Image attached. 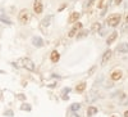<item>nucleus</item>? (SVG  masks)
Masks as SVG:
<instances>
[{"mask_svg":"<svg viewBox=\"0 0 128 117\" xmlns=\"http://www.w3.org/2000/svg\"><path fill=\"white\" fill-rule=\"evenodd\" d=\"M16 66H17V67H24L26 70H28V71H31V72H34V71L36 70L35 62L32 61V59H30V58H20V59L18 61V63H16Z\"/></svg>","mask_w":128,"mask_h":117,"instance_id":"f257e3e1","label":"nucleus"},{"mask_svg":"<svg viewBox=\"0 0 128 117\" xmlns=\"http://www.w3.org/2000/svg\"><path fill=\"white\" fill-rule=\"evenodd\" d=\"M122 21V14L119 13H114V14H110L108 18H106V25L110 26V27H116Z\"/></svg>","mask_w":128,"mask_h":117,"instance_id":"f03ea898","label":"nucleus"},{"mask_svg":"<svg viewBox=\"0 0 128 117\" xmlns=\"http://www.w3.org/2000/svg\"><path fill=\"white\" fill-rule=\"evenodd\" d=\"M30 17H31V16H30V12H28V10H27V9H22V10L19 12L18 21H19V22L22 23V25H26V23H28Z\"/></svg>","mask_w":128,"mask_h":117,"instance_id":"7ed1b4c3","label":"nucleus"},{"mask_svg":"<svg viewBox=\"0 0 128 117\" xmlns=\"http://www.w3.org/2000/svg\"><path fill=\"white\" fill-rule=\"evenodd\" d=\"M81 28H82V23H81V22H76V25H74V26L72 27V30L68 32V37H74Z\"/></svg>","mask_w":128,"mask_h":117,"instance_id":"20e7f679","label":"nucleus"},{"mask_svg":"<svg viewBox=\"0 0 128 117\" xmlns=\"http://www.w3.org/2000/svg\"><path fill=\"white\" fill-rule=\"evenodd\" d=\"M34 10L36 14H41L42 10H44V5H42V2L41 0H35L34 3Z\"/></svg>","mask_w":128,"mask_h":117,"instance_id":"39448f33","label":"nucleus"},{"mask_svg":"<svg viewBox=\"0 0 128 117\" xmlns=\"http://www.w3.org/2000/svg\"><path fill=\"white\" fill-rule=\"evenodd\" d=\"M110 77H112L113 81H118V80H120V79L123 77V72H122L120 70H114V71L112 72Z\"/></svg>","mask_w":128,"mask_h":117,"instance_id":"423d86ee","label":"nucleus"},{"mask_svg":"<svg viewBox=\"0 0 128 117\" xmlns=\"http://www.w3.org/2000/svg\"><path fill=\"white\" fill-rule=\"evenodd\" d=\"M32 44H34L36 48H41V46H44V40H42L40 36H34L32 37Z\"/></svg>","mask_w":128,"mask_h":117,"instance_id":"0eeeda50","label":"nucleus"},{"mask_svg":"<svg viewBox=\"0 0 128 117\" xmlns=\"http://www.w3.org/2000/svg\"><path fill=\"white\" fill-rule=\"evenodd\" d=\"M80 17H81V14H80L78 12H73V13L69 16V18H68V22H69V23H76L77 21L80 19Z\"/></svg>","mask_w":128,"mask_h":117,"instance_id":"6e6552de","label":"nucleus"},{"mask_svg":"<svg viewBox=\"0 0 128 117\" xmlns=\"http://www.w3.org/2000/svg\"><path fill=\"white\" fill-rule=\"evenodd\" d=\"M116 37H118V32H116V31H113V32L108 36V39H106V44H108V45L113 44V42L116 40Z\"/></svg>","mask_w":128,"mask_h":117,"instance_id":"1a4fd4ad","label":"nucleus"},{"mask_svg":"<svg viewBox=\"0 0 128 117\" xmlns=\"http://www.w3.org/2000/svg\"><path fill=\"white\" fill-rule=\"evenodd\" d=\"M116 51H119V53H128V42H120V44L116 46Z\"/></svg>","mask_w":128,"mask_h":117,"instance_id":"9d476101","label":"nucleus"},{"mask_svg":"<svg viewBox=\"0 0 128 117\" xmlns=\"http://www.w3.org/2000/svg\"><path fill=\"white\" fill-rule=\"evenodd\" d=\"M50 59H51V62H52V63L59 62V59H60V54H59V51H56V50L51 51V54H50Z\"/></svg>","mask_w":128,"mask_h":117,"instance_id":"9b49d317","label":"nucleus"},{"mask_svg":"<svg viewBox=\"0 0 128 117\" xmlns=\"http://www.w3.org/2000/svg\"><path fill=\"white\" fill-rule=\"evenodd\" d=\"M112 55H113V50H110V49H108L104 53V55H102V63H104V65L112 58Z\"/></svg>","mask_w":128,"mask_h":117,"instance_id":"f8f14e48","label":"nucleus"},{"mask_svg":"<svg viewBox=\"0 0 128 117\" xmlns=\"http://www.w3.org/2000/svg\"><path fill=\"white\" fill-rule=\"evenodd\" d=\"M86 88H87V84L82 81V82H80L77 86H76V91L77 93H83L84 90H86Z\"/></svg>","mask_w":128,"mask_h":117,"instance_id":"ddd939ff","label":"nucleus"},{"mask_svg":"<svg viewBox=\"0 0 128 117\" xmlns=\"http://www.w3.org/2000/svg\"><path fill=\"white\" fill-rule=\"evenodd\" d=\"M52 19V16H48V17H45L44 19H42V22H41V28H45V26L48 27L49 25H50V21Z\"/></svg>","mask_w":128,"mask_h":117,"instance_id":"4468645a","label":"nucleus"},{"mask_svg":"<svg viewBox=\"0 0 128 117\" xmlns=\"http://www.w3.org/2000/svg\"><path fill=\"white\" fill-rule=\"evenodd\" d=\"M87 35H88L87 30H81V31H78V34L76 35V37H77V40H82L83 37H86Z\"/></svg>","mask_w":128,"mask_h":117,"instance_id":"2eb2a0df","label":"nucleus"},{"mask_svg":"<svg viewBox=\"0 0 128 117\" xmlns=\"http://www.w3.org/2000/svg\"><path fill=\"white\" fill-rule=\"evenodd\" d=\"M98 113V108L96 107H94V105H91V107H88L87 108V114L91 117V116H94V114H96Z\"/></svg>","mask_w":128,"mask_h":117,"instance_id":"dca6fc26","label":"nucleus"},{"mask_svg":"<svg viewBox=\"0 0 128 117\" xmlns=\"http://www.w3.org/2000/svg\"><path fill=\"white\" fill-rule=\"evenodd\" d=\"M101 30V23L100 22H95L91 27V31H94V32H98V31Z\"/></svg>","mask_w":128,"mask_h":117,"instance_id":"f3484780","label":"nucleus"},{"mask_svg":"<svg viewBox=\"0 0 128 117\" xmlns=\"http://www.w3.org/2000/svg\"><path fill=\"white\" fill-rule=\"evenodd\" d=\"M80 108H81V104H80V103H73V104L70 105V111H72V112H77Z\"/></svg>","mask_w":128,"mask_h":117,"instance_id":"a211bd4d","label":"nucleus"},{"mask_svg":"<svg viewBox=\"0 0 128 117\" xmlns=\"http://www.w3.org/2000/svg\"><path fill=\"white\" fill-rule=\"evenodd\" d=\"M120 104H122V105H126V104H128V95H126V94H122Z\"/></svg>","mask_w":128,"mask_h":117,"instance_id":"6ab92c4d","label":"nucleus"},{"mask_svg":"<svg viewBox=\"0 0 128 117\" xmlns=\"http://www.w3.org/2000/svg\"><path fill=\"white\" fill-rule=\"evenodd\" d=\"M20 109H22V111H27V112H30V111L32 109V107H31L30 104L24 103V104H22V105H20Z\"/></svg>","mask_w":128,"mask_h":117,"instance_id":"aec40b11","label":"nucleus"},{"mask_svg":"<svg viewBox=\"0 0 128 117\" xmlns=\"http://www.w3.org/2000/svg\"><path fill=\"white\" fill-rule=\"evenodd\" d=\"M106 3H108V0H99V3H98V8H99V9L105 8Z\"/></svg>","mask_w":128,"mask_h":117,"instance_id":"412c9836","label":"nucleus"},{"mask_svg":"<svg viewBox=\"0 0 128 117\" xmlns=\"http://www.w3.org/2000/svg\"><path fill=\"white\" fill-rule=\"evenodd\" d=\"M4 116H6V117H13L14 113H13V111H6V112L4 113Z\"/></svg>","mask_w":128,"mask_h":117,"instance_id":"4be33fe9","label":"nucleus"},{"mask_svg":"<svg viewBox=\"0 0 128 117\" xmlns=\"http://www.w3.org/2000/svg\"><path fill=\"white\" fill-rule=\"evenodd\" d=\"M94 3H95V0H86V7H87V8H90Z\"/></svg>","mask_w":128,"mask_h":117,"instance_id":"5701e85b","label":"nucleus"},{"mask_svg":"<svg viewBox=\"0 0 128 117\" xmlns=\"http://www.w3.org/2000/svg\"><path fill=\"white\" fill-rule=\"evenodd\" d=\"M17 97H18V99H20V100H26V97H24V95H22V94L17 95Z\"/></svg>","mask_w":128,"mask_h":117,"instance_id":"b1692460","label":"nucleus"},{"mask_svg":"<svg viewBox=\"0 0 128 117\" xmlns=\"http://www.w3.org/2000/svg\"><path fill=\"white\" fill-rule=\"evenodd\" d=\"M2 21H3V22H6L8 25H10V23H12V22H10L9 19H6V18H4V17H2Z\"/></svg>","mask_w":128,"mask_h":117,"instance_id":"393cba45","label":"nucleus"},{"mask_svg":"<svg viewBox=\"0 0 128 117\" xmlns=\"http://www.w3.org/2000/svg\"><path fill=\"white\" fill-rule=\"evenodd\" d=\"M66 7H67V4H63V5H62V7L59 8V10H58V12H62V10H63L64 8H66Z\"/></svg>","mask_w":128,"mask_h":117,"instance_id":"a878e982","label":"nucleus"},{"mask_svg":"<svg viewBox=\"0 0 128 117\" xmlns=\"http://www.w3.org/2000/svg\"><path fill=\"white\" fill-rule=\"evenodd\" d=\"M122 2H123V0H115V4L119 5V4H122Z\"/></svg>","mask_w":128,"mask_h":117,"instance_id":"bb28decb","label":"nucleus"},{"mask_svg":"<svg viewBox=\"0 0 128 117\" xmlns=\"http://www.w3.org/2000/svg\"><path fill=\"white\" fill-rule=\"evenodd\" d=\"M70 91V88H67V89H64V93H69Z\"/></svg>","mask_w":128,"mask_h":117,"instance_id":"cd10ccee","label":"nucleus"},{"mask_svg":"<svg viewBox=\"0 0 128 117\" xmlns=\"http://www.w3.org/2000/svg\"><path fill=\"white\" fill-rule=\"evenodd\" d=\"M126 22H127V23H128V13H127V14H126Z\"/></svg>","mask_w":128,"mask_h":117,"instance_id":"c85d7f7f","label":"nucleus"},{"mask_svg":"<svg viewBox=\"0 0 128 117\" xmlns=\"http://www.w3.org/2000/svg\"><path fill=\"white\" fill-rule=\"evenodd\" d=\"M124 117H128V111H126V112H124Z\"/></svg>","mask_w":128,"mask_h":117,"instance_id":"c756f323","label":"nucleus"},{"mask_svg":"<svg viewBox=\"0 0 128 117\" xmlns=\"http://www.w3.org/2000/svg\"><path fill=\"white\" fill-rule=\"evenodd\" d=\"M112 117H115V116H112Z\"/></svg>","mask_w":128,"mask_h":117,"instance_id":"7c9ffc66","label":"nucleus"}]
</instances>
